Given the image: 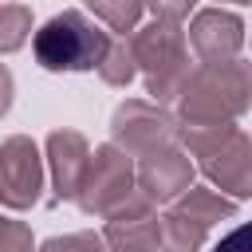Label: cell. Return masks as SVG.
I'll return each instance as SVG.
<instances>
[{
	"mask_svg": "<svg viewBox=\"0 0 252 252\" xmlns=\"http://www.w3.org/2000/svg\"><path fill=\"white\" fill-rule=\"evenodd\" d=\"M91 142L79 130H55L47 138V161H51V185L59 201H75L83 189V177L91 169Z\"/></svg>",
	"mask_w": 252,
	"mask_h": 252,
	"instance_id": "obj_12",
	"label": "cell"
},
{
	"mask_svg": "<svg viewBox=\"0 0 252 252\" xmlns=\"http://www.w3.org/2000/svg\"><path fill=\"white\" fill-rule=\"evenodd\" d=\"M213 252H252V220H244V224H236L232 232H224V236L213 244Z\"/></svg>",
	"mask_w": 252,
	"mask_h": 252,
	"instance_id": "obj_18",
	"label": "cell"
},
{
	"mask_svg": "<svg viewBox=\"0 0 252 252\" xmlns=\"http://www.w3.org/2000/svg\"><path fill=\"white\" fill-rule=\"evenodd\" d=\"M173 106H177V122L181 126H205V122L240 118L252 106V59L197 63Z\"/></svg>",
	"mask_w": 252,
	"mask_h": 252,
	"instance_id": "obj_1",
	"label": "cell"
},
{
	"mask_svg": "<svg viewBox=\"0 0 252 252\" xmlns=\"http://www.w3.org/2000/svg\"><path fill=\"white\" fill-rule=\"evenodd\" d=\"M177 142L189 158H197L201 173L228 193L232 201L252 197V138L236 130L232 122H205V126H181Z\"/></svg>",
	"mask_w": 252,
	"mask_h": 252,
	"instance_id": "obj_2",
	"label": "cell"
},
{
	"mask_svg": "<svg viewBox=\"0 0 252 252\" xmlns=\"http://www.w3.org/2000/svg\"><path fill=\"white\" fill-rule=\"evenodd\" d=\"M43 189V158L28 134H12L0 146V205L32 209Z\"/></svg>",
	"mask_w": 252,
	"mask_h": 252,
	"instance_id": "obj_8",
	"label": "cell"
},
{
	"mask_svg": "<svg viewBox=\"0 0 252 252\" xmlns=\"http://www.w3.org/2000/svg\"><path fill=\"white\" fill-rule=\"evenodd\" d=\"M102 240L110 252H161V217L154 213V205L138 193L130 197L118 213L106 217Z\"/></svg>",
	"mask_w": 252,
	"mask_h": 252,
	"instance_id": "obj_10",
	"label": "cell"
},
{
	"mask_svg": "<svg viewBox=\"0 0 252 252\" xmlns=\"http://www.w3.org/2000/svg\"><path fill=\"white\" fill-rule=\"evenodd\" d=\"M232 4H252V0H232Z\"/></svg>",
	"mask_w": 252,
	"mask_h": 252,
	"instance_id": "obj_21",
	"label": "cell"
},
{
	"mask_svg": "<svg viewBox=\"0 0 252 252\" xmlns=\"http://www.w3.org/2000/svg\"><path fill=\"white\" fill-rule=\"evenodd\" d=\"M138 71L146 75V94L154 102H177L181 87L193 75V55H189V32L173 20H150L130 35Z\"/></svg>",
	"mask_w": 252,
	"mask_h": 252,
	"instance_id": "obj_3",
	"label": "cell"
},
{
	"mask_svg": "<svg viewBox=\"0 0 252 252\" xmlns=\"http://www.w3.org/2000/svg\"><path fill=\"white\" fill-rule=\"evenodd\" d=\"M87 8H91L114 35H134L146 0H87Z\"/></svg>",
	"mask_w": 252,
	"mask_h": 252,
	"instance_id": "obj_13",
	"label": "cell"
},
{
	"mask_svg": "<svg viewBox=\"0 0 252 252\" xmlns=\"http://www.w3.org/2000/svg\"><path fill=\"white\" fill-rule=\"evenodd\" d=\"M98 75H102V83H106V87H126V83L138 75V59H134L130 35H114V43H110V51H106V59H102Z\"/></svg>",
	"mask_w": 252,
	"mask_h": 252,
	"instance_id": "obj_14",
	"label": "cell"
},
{
	"mask_svg": "<svg viewBox=\"0 0 252 252\" xmlns=\"http://www.w3.org/2000/svg\"><path fill=\"white\" fill-rule=\"evenodd\" d=\"M32 35V8L28 4H0V55H12Z\"/></svg>",
	"mask_w": 252,
	"mask_h": 252,
	"instance_id": "obj_15",
	"label": "cell"
},
{
	"mask_svg": "<svg viewBox=\"0 0 252 252\" xmlns=\"http://www.w3.org/2000/svg\"><path fill=\"white\" fill-rule=\"evenodd\" d=\"M39 252H110L102 232H67V236H51L39 244Z\"/></svg>",
	"mask_w": 252,
	"mask_h": 252,
	"instance_id": "obj_16",
	"label": "cell"
},
{
	"mask_svg": "<svg viewBox=\"0 0 252 252\" xmlns=\"http://www.w3.org/2000/svg\"><path fill=\"white\" fill-rule=\"evenodd\" d=\"M189 47L197 63H228L240 59L244 47V20L224 8H205L189 24Z\"/></svg>",
	"mask_w": 252,
	"mask_h": 252,
	"instance_id": "obj_11",
	"label": "cell"
},
{
	"mask_svg": "<svg viewBox=\"0 0 252 252\" xmlns=\"http://www.w3.org/2000/svg\"><path fill=\"white\" fill-rule=\"evenodd\" d=\"M189 189H193V161L181 150V142L138 158V193L150 205H173Z\"/></svg>",
	"mask_w": 252,
	"mask_h": 252,
	"instance_id": "obj_9",
	"label": "cell"
},
{
	"mask_svg": "<svg viewBox=\"0 0 252 252\" xmlns=\"http://www.w3.org/2000/svg\"><path fill=\"white\" fill-rule=\"evenodd\" d=\"M232 213H236L232 197L205 189V185H193L161 213V252H197L205 244L209 228Z\"/></svg>",
	"mask_w": 252,
	"mask_h": 252,
	"instance_id": "obj_5",
	"label": "cell"
},
{
	"mask_svg": "<svg viewBox=\"0 0 252 252\" xmlns=\"http://www.w3.org/2000/svg\"><path fill=\"white\" fill-rule=\"evenodd\" d=\"M110 43H114V35L102 32L91 16H83L75 8L51 16L32 35V51H35L39 67H47V71H98Z\"/></svg>",
	"mask_w": 252,
	"mask_h": 252,
	"instance_id": "obj_4",
	"label": "cell"
},
{
	"mask_svg": "<svg viewBox=\"0 0 252 252\" xmlns=\"http://www.w3.org/2000/svg\"><path fill=\"white\" fill-rule=\"evenodd\" d=\"M32 228L24 220H12L0 213V252H32Z\"/></svg>",
	"mask_w": 252,
	"mask_h": 252,
	"instance_id": "obj_17",
	"label": "cell"
},
{
	"mask_svg": "<svg viewBox=\"0 0 252 252\" xmlns=\"http://www.w3.org/2000/svg\"><path fill=\"white\" fill-rule=\"evenodd\" d=\"M110 142L118 150H126L130 158H146V154L177 142V122L154 98H126V102H118V110L110 118Z\"/></svg>",
	"mask_w": 252,
	"mask_h": 252,
	"instance_id": "obj_7",
	"label": "cell"
},
{
	"mask_svg": "<svg viewBox=\"0 0 252 252\" xmlns=\"http://www.w3.org/2000/svg\"><path fill=\"white\" fill-rule=\"evenodd\" d=\"M130 197H138V165L126 150H118L114 142L98 146L91 154V169L83 177V189H79V209L87 217H110L118 213Z\"/></svg>",
	"mask_w": 252,
	"mask_h": 252,
	"instance_id": "obj_6",
	"label": "cell"
},
{
	"mask_svg": "<svg viewBox=\"0 0 252 252\" xmlns=\"http://www.w3.org/2000/svg\"><path fill=\"white\" fill-rule=\"evenodd\" d=\"M146 4L154 8V20H173V24H181L197 0H146Z\"/></svg>",
	"mask_w": 252,
	"mask_h": 252,
	"instance_id": "obj_19",
	"label": "cell"
},
{
	"mask_svg": "<svg viewBox=\"0 0 252 252\" xmlns=\"http://www.w3.org/2000/svg\"><path fill=\"white\" fill-rule=\"evenodd\" d=\"M12 94H16V83H12V71L0 63V118L12 110Z\"/></svg>",
	"mask_w": 252,
	"mask_h": 252,
	"instance_id": "obj_20",
	"label": "cell"
}]
</instances>
